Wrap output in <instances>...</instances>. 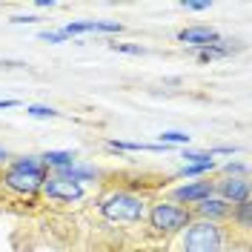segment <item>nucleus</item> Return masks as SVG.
Masks as SVG:
<instances>
[{
    "label": "nucleus",
    "mask_w": 252,
    "mask_h": 252,
    "mask_svg": "<svg viewBox=\"0 0 252 252\" xmlns=\"http://www.w3.org/2000/svg\"><path fill=\"white\" fill-rule=\"evenodd\" d=\"M37 37H40V40H46V43H63V40H66V34H63V32H40Z\"/></svg>",
    "instance_id": "20"
},
{
    "label": "nucleus",
    "mask_w": 252,
    "mask_h": 252,
    "mask_svg": "<svg viewBox=\"0 0 252 252\" xmlns=\"http://www.w3.org/2000/svg\"><path fill=\"white\" fill-rule=\"evenodd\" d=\"M26 115H32V118H58L61 112L52 109V106H40V103H32V106H26Z\"/></svg>",
    "instance_id": "15"
},
{
    "label": "nucleus",
    "mask_w": 252,
    "mask_h": 252,
    "mask_svg": "<svg viewBox=\"0 0 252 252\" xmlns=\"http://www.w3.org/2000/svg\"><path fill=\"white\" fill-rule=\"evenodd\" d=\"M223 172L232 175V178H244V175H247V163H226Z\"/></svg>",
    "instance_id": "19"
},
{
    "label": "nucleus",
    "mask_w": 252,
    "mask_h": 252,
    "mask_svg": "<svg viewBox=\"0 0 252 252\" xmlns=\"http://www.w3.org/2000/svg\"><path fill=\"white\" fill-rule=\"evenodd\" d=\"M235 43H238V40H223V37H218L215 43L198 49V58H201V63L215 61V58H226V55H232V52H238V49H241V46H235Z\"/></svg>",
    "instance_id": "10"
},
{
    "label": "nucleus",
    "mask_w": 252,
    "mask_h": 252,
    "mask_svg": "<svg viewBox=\"0 0 252 252\" xmlns=\"http://www.w3.org/2000/svg\"><path fill=\"white\" fill-rule=\"evenodd\" d=\"M124 26L115 23V20H78V23H66L63 26V34L72 37V34H83V32H121Z\"/></svg>",
    "instance_id": "8"
},
{
    "label": "nucleus",
    "mask_w": 252,
    "mask_h": 252,
    "mask_svg": "<svg viewBox=\"0 0 252 252\" xmlns=\"http://www.w3.org/2000/svg\"><path fill=\"white\" fill-rule=\"evenodd\" d=\"M43 195L52 198V201H63V204H75L86 195V189L75 184V181H66V178H46L43 181Z\"/></svg>",
    "instance_id": "5"
},
{
    "label": "nucleus",
    "mask_w": 252,
    "mask_h": 252,
    "mask_svg": "<svg viewBox=\"0 0 252 252\" xmlns=\"http://www.w3.org/2000/svg\"><path fill=\"white\" fill-rule=\"evenodd\" d=\"M34 6H37V9H55V0H37Z\"/></svg>",
    "instance_id": "23"
},
{
    "label": "nucleus",
    "mask_w": 252,
    "mask_h": 252,
    "mask_svg": "<svg viewBox=\"0 0 252 252\" xmlns=\"http://www.w3.org/2000/svg\"><path fill=\"white\" fill-rule=\"evenodd\" d=\"M163 146H169V143H189V135L187 132H160L158 135Z\"/></svg>",
    "instance_id": "16"
},
{
    "label": "nucleus",
    "mask_w": 252,
    "mask_h": 252,
    "mask_svg": "<svg viewBox=\"0 0 252 252\" xmlns=\"http://www.w3.org/2000/svg\"><path fill=\"white\" fill-rule=\"evenodd\" d=\"M220 195H223V201L229 204H241V201H250V184H247V178H226V181H220Z\"/></svg>",
    "instance_id": "9"
},
{
    "label": "nucleus",
    "mask_w": 252,
    "mask_h": 252,
    "mask_svg": "<svg viewBox=\"0 0 252 252\" xmlns=\"http://www.w3.org/2000/svg\"><path fill=\"white\" fill-rule=\"evenodd\" d=\"M232 215H235V220H238V223H241V229H250V215H252V204H250V201H241V204H238V209H235V212H232Z\"/></svg>",
    "instance_id": "14"
},
{
    "label": "nucleus",
    "mask_w": 252,
    "mask_h": 252,
    "mask_svg": "<svg viewBox=\"0 0 252 252\" xmlns=\"http://www.w3.org/2000/svg\"><path fill=\"white\" fill-rule=\"evenodd\" d=\"M46 166L34 158H17L15 163L6 169L3 175V184L12 189V192H20V195H34L37 189L43 187L46 181Z\"/></svg>",
    "instance_id": "1"
},
{
    "label": "nucleus",
    "mask_w": 252,
    "mask_h": 252,
    "mask_svg": "<svg viewBox=\"0 0 252 252\" xmlns=\"http://www.w3.org/2000/svg\"><path fill=\"white\" fill-rule=\"evenodd\" d=\"M218 37L220 34L215 29H209V26H189V29L178 32V40H181V43H189V46H198V49L215 43Z\"/></svg>",
    "instance_id": "7"
},
{
    "label": "nucleus",
    "mask_w": 252,
    "mask_h": 252,
    "mask_svg": "<svg viewBox=\"0 0 252 252\" xmlns=\"http://www.w3.org/2000/svg\"><path fill=\"white\" fill-rule=\"evenodd\" d=\"M212 189L215 184L212 181H192V184H184L172 192V198L178 204H201L206 198H212Z\"/></svg>",
    "instance_id": "6"
},
{
    "label": "nucleus",
    "mask_w": 252,
    "mask_h": 252,
    "mask_svg": "<svg viewBox=\"0 0 252 252\" xmlns=\"http://www.w3.org/2000/svg\"><path fill=\"white\" fill-rule=\"evenodd\" d=\"M192 223V212L181 204H169V201H160L149 209V226L160 232V235H172L181 232Z\"/></svg>",
    "instance_id": "4"
},
{
    "label": "nucleus",
    "mask_w": 252,
    "mask_h": 252,
    "mask_svg": "<svg viewBox=\"0 0 252 252\" xmlns=\"http://www.w3.org/2000/svg\"><path fill=\"white\" fill-rule=\"evenodd\" d=\"M6 158H9V152H6V149H0V160H6Z\"/></svg>",
    "instance_id": "25"
},
{
    "label": "nucleus",
    "mask_w": 252,
    "mask_h": 252,
    "mask_svg": "<svg viewBox=\"0 0 252 252\" xmlns=\"http://www.w3.org/2000/svg\"><path fill=\"white\" fill-rule=\"evenodd\" d=\"M40 17H34V15H15L12 17V23H37Z\"/></svg>",
    "instance_id": "22"
},
{
    "label": "nucleus",
    "mask_w": 252,
    "mask_h": 252,
    "mask_svg": "<svg viewBox=\"0 0 252 252\" xmlns=\"http://www.w3.org/2000/svg\"><path fill=\"white\" fill-rule=\"evenodd\" d=\"M184 166L187 163H206V160H212V152H189V149H184Z\"/></svg>",
    "instance_id": "18"
},
{
    "label": "nucleus",
    "mask_w": 252,
    "mask_h": 252,
    "mask_svg": "<svg viewBox=\"0 0 252 252\" xmlns=\"http://www.w3.org/2000/svg\"><path fill=\"white\" fill-rule=\"evenodd\" d=\"M181 6H184V9H189V12H204V9H209V6H212V3H209V0H204V3H195V0H184Z\"/></svg>",
    "instance_id": "21"
},
{
    "label": "nucleus",
    "mask_w": 252,
    "mask_h": 252,
    "mask_svg": "<svg viewBox=\"0 0 252 252\" xmlns=\"http://www.w3.org/2000/svg\"><path fill=\"white\" fill-rule=\"evenodd\" d=\"M212 169H215V158H212V160H206V163H187L178 175H181V178H198V175L212 172Z\"/></svg>",
    "instance_id": "13"
},
{
    "label": "nucleus",
    "mask_w": 252,
    "mask_h": 252,
    "mask_svg": "<svg viewBox=\"0 0 252 252\" xmlns=\"http://www.w3.org/2000/svg\"><path fill=\"white\" fill-rule=\"evenodd\" d=\"M195 209H198V215H204V220H212V223L229 215V204L223 198H206L201 204H195Z\"/></svg>",
    "instance_id": "11"
},
{
    "label": "nucleus",
    "mask_w": 252,
    "mask_h": 252,
    "mask_svg": "<svg viewBox=\"0 0 252 252\" xmlns=\"http://www.w3.org/2000/svg\"><path fill=\"white\" fill-rule=\"evenodd\" d=\"M115 52H124V55H135V58H141V55H146V49L138 46V43H109Z\"/></svg>",
    "instance_id": "17"
},
{
    "label": "nucleus",
    "mask_w": 252,
    "mask_h": 252,
    "mask_svg": "<svg viewBox=\"0 0 252 252\" xmlns=\"http://www.w3.org/2000/svg\"><path fill=\"white\" fill-rule=\"evenodd\" d=\"M223 232L212 220H192L181 235V252H220Z\"/></svg>",
    "instance_id": "2"
},
{
    "label": "nucleus",
    "mask_w": 252,
    "mask_h": 252,
    "mask_svg": "<svg viewBox=\"0 0 252 252\" xmlns=\"http://www.w3.org/2000/svg\"><path fill=\"white\" fill-rule=\"evenodd\" d=\"M40 163L43 166H55V169H66L75 163V155L72 152H63V149H49L46 155H40Z\"/></svg>",
    "instance_id": "12"
},
{
    "label": "nucleus",
    "mask_w": 252,
    "mask_h": 252,
    "mask_svg": "<svg viewBox=\"0 0 252 252\" xmlns=\"http://www.w3.org/2000/svg\"><path fill=\"white\" fill-rule=\"evenodd\" d=\"M100 212L112 223H135L146 215V201L132 192H112L109 198H103Z\"/></svg>",
    "instance_id": "3"
},
{
    "label": "nucleus",
    "mask_w": 252,
    "mask_h": 252,
    "mask_svg": "<svg viewBox=\"0 0 252 252\" xmlns=\"http://www.w3.org/2000/svg\"><path fill=\"white\" fill-rule=\"evenodd\" d=\"M15 106H20L17 100H0V109H15Z\"/></svg>",
    "instance_id": "24"
}]
</instances>
